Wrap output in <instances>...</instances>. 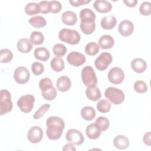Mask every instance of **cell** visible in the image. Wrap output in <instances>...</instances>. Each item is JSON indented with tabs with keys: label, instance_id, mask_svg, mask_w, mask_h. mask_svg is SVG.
Instances as JSON below:
<instances>
[{
	"label": "cell",
	"instance_id": "cell-38",
	"mask_svg": "<svg viewBox=\"0 0 151 151\" xmlns=\"http://www.w3.org/2000/svg\"><path fill=\"white\" fill-rule=\"evenodd\" d=\"M51 106L49 104H44L41 106L34 113L33 116V118L35 120H37L40 119L44 114L49 110Z\"/></svg>",
	"mask_w": 151,
	"mask_h": 151
},
{
	"label": "cell",
	"instance_id": "cell-34",
	"mask_svg": "<svg viewBox=\"0 0 151 151\" xmlns=\"http://www.w3.org/2000/svg\"><path fill=\"white\" fill-rule=\"evenodd\" d=\"M1 58L0 61L1 63H7L10 62L13 58L12 52L6 48H4L1 50Z\"/></svg>",
	"mask_w": 151,
	"mask_h": 151
},
{
	"label": "cell",
	"instance_id": "cell-45",
	"mask_svg": "<svg viewBox=\"0 0 151 151\" xmlns=\"http://www.w3.org/2000/svg\"><path fill=\"white\" fill-rule=\"evenodd\" d=\"M151 136V133L150 132H148L146 133L143 137V141L144 143L147 146H150L151 145V140H150V137Z\"/></svg>",
	"mask_w": 151,
	"mask_h": 151
},
{
	"label": "cell",
	"instance_id": "cell-15",
	"mask_svg": "<svg viewBox=\"0 0 151 151\" xmlns=\"http://www.w3.org/2000/svg\"><path fill=\"white\" fill-rule=\"evenodd\" d=\"M93 7L99 12L107 13L112 9V5L106 0H97L93 3Z\"/></svg>",
	"mask_w": 151,
	"mask_h": 151
},
{
	"label": "cell",
	"instance_id": "cell-36",
	"mask_svg": "<svg viewBox=\"0 0 151 151\" xmlns=\"http://www.w3.org/2000/svg\"><path fill=\"white\" fill-rule=\"evenodd\" d=\"M53 87L54 86L51 80L48 77L42 78L39 82V87L41 92L48 90Z\"/></svg>",
	"mask_w": 151,
	"mask_h": 151
},
{
	"label": "cell",
	"instance_id": "cell-33",
	"mask_svg": "<svg viewBox=\"0 0 151 151\" xmlns=\"http://www.w3.org/2000/svg\"><path fill=\"white\" fill-rule=\"evenodd\" d=\"M101 131H106L109 127L110 123L109 119L103 116H100L95 121L94 123Z\"/></svg>",
	"mask_w": 151,
	"mask_h": 151
},
{
	"label": "cell",
	"instance_id": "cell-5",
	"mask_svg": "<svg viewBox=\"0 0 151 151\" xmlns=\"http://www.w3.org/2000/svg\"><path fill=\"white\" fill-rule=\"evenodd\" d=\"M12 109V103L10 92L6 89L0 91V115L2 116L10 112Z\"/></svg>",
	"mask_w": 151,
	"mask_h": 151
},
{
	"label": "cell",
	"instance_id": "cell-19",
	"mask_svg": "<svg viewBox=\"0 0 151 151\" xmlns=\"http://www.w3.org/2000/svg\"><path fill=\"white\" fill-rule=\"evenodd\" d=\"M18 50L22 53H28L32 48V43L28 38L20 39L17 44Z\"/></svg>",
	"mask_w": 151,
	"mask_h": 151
},
{
	"label": "cell",
	"instance_id": "cell-11",
	"mask_svg": "<svg viewBox=\"0 0 151 151\" xmlns=\"http://www.w3.org/2000/svg\"><path fill=\"white\" fill-rule=\"evenodd\" d=\"M43 137V131L42 129L38 126L31 127L28 132L27 139L31 143H39Z\"/></svg>",
	"mask_w": 151,
	"mask_h": 151
},
{
	"label": "cell",
	"instance_id": "cell-22",
	"mask_svg": "<svg viewBox=\"0 0 151 151\" xmlns=\"http://www.w3.org/2000/svg\"><path fill=\"white\" fill-rule=\"evenodd\" d=\"M86 94L90 100L93 101H97L101 97V91L97 86L87 87L86 90Z\"/></svg>",
	"mask_w": 151,
	"mask_h": 151
},
{
	"label": "cell",
	"instance_id": "cell-26",
	"mask_svg": "<svg viewBox=\"0 0 151 151\" xmlns=\"http://www.w3.org/2000/svg\"><path fill=\"white\" fill-rule=\"evenodd\" d=\"M81 116L85 120L91 121L96 117V111L91 106H85L81 110Z\"/></svg>",
	"mask_w": 151,
	"mask_h": 151
},
{
	"label": "cell",
	"instance_id": "cell-24",
	"mask_svg": "<svg viewBox=\"0 0 151 151\" xmlns=\"http://www.w3.org/2000/svg\"><path fill=\"white\" fill-rule=\"evenodd\" d=\"M101 130L95 123H91L86 127V132L87 137L92 140L98 139L101 134Z\"/></svg>",
	"mask_w": 151,
	"mask_h": 151
},
{
	"label": "cell",
	"instance_id": "cell-14",
	"mask_svg": "<svg viewBox=\"0 0 151 151\" xmlns=\"http://www.w3.org/2000/svg\"><path fill=\"white\" fill-rule=\"evenodd\" d=\"M118 31L121 35L129 37L133 32V24L129 20H123L120 22L118 27Z\"/></svg>",
	"mask_w": 151,
	"mask_h": 151
},
{
	"label": "cell",
	"instance_id": "cell-32",
	"mask_svg": "<svg viewBox=\"0 0 151 151\" xmlns=\"http://www.w3.org/2000/svg\"><path fill=\"white\" fill-rule=\"evenodd\" d=\"M96 107L97 110L99 112L102 113H106L110 110L111 104L108 100L102 99L98 101Z\"/></svg>",
	"mask_w": 151,
	"mask_h": 151
},
{
	"label": "cell",
	"instance_id": "cell-1",
	"mask_svg": "<svg viewBox=\"0 0 151 151\" xmlns=\"http://www.w3.org/2000/svg\"><path fill=\"white\" fill-rule=\"evenodd\" d=\"M46 134L47 137L52 140L59 139L65 128L64 121L57 116H50L46 120Z\"/></svg>",
	"mask_w": 151,
	"mask_h": 151
},
{
	"label": "cell",
	"instance_id": "cell-13",
	"mask_svg": "<svg viewBox=\"0 0 151 151\" xmlns=\"http://www.w3.org/2000/svg\"><path fill=\"white\" fill-rule=\"evenodd\" d=\"M96 14L89 8H84L80 12V18L81 19L80 24H91L95 23Z\"/></svg>",
	"mask_w": 151,
	"mask_h": 151
},
{
	"label": "cell",
	"instance_id": "cell-18",
	"mask_svg": "<svg viewBox=\"0 0 151 151\" xmlns=\"http://www.w3.org/2000/svg\"><path fill=\"white\" fill-rule=\"evenodd\" d=\"M61 19L63 22L67 25L73 26L77 21V17L76 13L71 11H67L63 13Z\"/></svg>",
	"mask_w": 151,
	"mask_h": 151
},
{
	"label": "cell",
	"instance_id": "cell-12",
	"mask_svg": "<svg viewBox=\"0 0 151 151\" xmlns=\"http://www.w3.org/2000/svg\"><path fill=\"white\" fill-rule=\"evenodd\" d=\"M68 63L75 67H79L83 65L86 60L85 55L77 51H72L68 54L67 57Z\"/></svg>",
	"mask_w": 151,
	"mask_h": 151
},
{
	"label": "cell",
	"instance_id": "cell-27",
	"mask_svg": "<svg viewBox=\"0 0 151 151\" xmlns=\"http://www.w3.org/2000/svg\"><path fill=\"white\" fill-rule=\"evenodd\" d=\"M64 61L60 57H55L53 58L50 62L51 68L55 72H60L64 68Z\"/></svg>",
	"mask_w": 151,
	"mask_h": 151
},
{
	"label": "cell",
	"instance_id": "cell-20",
	"mask_svg": "<svg viewBox=\"0 0 151 151\" xmlns=\"http://www.w3.org/2000/svg\"><path fill=\"white\" fill-rule=\"evenodd\" d=\"M129 140L124 135L120 134L116 136L113 140V144L118 149H125L129 146Z\"/></svg>",
	"mask_w": 151,
	"mask_h": 151
},
{
	"label": "cell",
	"instance_id": "cell-37",
	"mask_svg": "<svg viewBox=\"0 0 151 151\" xmlns=\"http://www.w3.org/2000/svg\"><path fill=\"white\" fill-rule=\"evenodd\" d=\"M134 90L138 93H145L147 90V86L145 82L142 80H137L134 83Z\"/></svg>",
	"mask_w": 151,
	"mask_h": 151
},
{
	"label": "cell",
	"instance_id": "cell-7",
	"mask_svg": "<svg viewBox=\"0 0 151 151\" xmlns=\"http://www.w3.org/2000/svg\"><path fill=\"white\" fill-rule=\"evenodd\" d=\"M112 55L110 53L103 52L96 59L94 65L99 71H104L112 62Z\"/></svg>",
	"mask_w": 151,
	"mask_h": 151
},
{
	"label": "cell",
	"instance_id": "cell-25",
	"mask_svg": "<svg viewBox=\"0 0 151 151\" xmlns=\"http://www.w3.org/2000/svg\"><path fill=\"white\" fill-rule=\"evenodd\" d=\"M34 56L37 60L42 61H46L49 59L50 57V54L49 50H47L46 48L40 47H37L34 50Z\"/></svg>",
	"mask_w": 151,
	"mask_h": 151
},
{
	"label": "cell",
	"instance_id": "cell-41",
	"mask_svg": "<svg viewBox=\"0 0 151 151\" xmlns=\"http://www.w3.org/2000/svg\"><path fill=\"white\" fill-rule=\"evenodd\" d=\"M44 70V67L42 64L39 62H34L31 65V71L35 76L41 74Z\"/></svg>",
	"mask_w": 151,
	"mask_h": 151
},
{
	"label": "cell",
	"instance_id": "cell-43",
	"mask_svg": "<svg viewBox=\"0 0 151 151\" xmlns=\"http://www.w3.org/2000/svg\"><path fill=\"white\" fill-rule=\"evenodd\" d=\"M40 7V12L42 14H48L50 12L49 1H43L39 3Z\"/></svg>",
	"mask_w": 151,
	"mask_h": 151
},
{
	"label": "cell",
	"instance_id": "cell-17",
	"mask_svg": "<svg viewBox=\"0 0 151 151\" xmlns=\"http://www.w3.org/2000/svg\"><path fill=\"white\" fill-rule=\"evenodd\" d=\"M130 65L132 70L137 73H143L147 68L146 61L140 58H136L133 59L131 61Z\"/></svg>",
	"mask_w": 151,
	"mask_h": 151
},
{
	"label": "cell",
	"instance_id": "cell-42",
	"mask_svg": "<svg viewBox=\"0 0 151 151\" xmlns=\"http://www.w3.org/2000/svg\"><path fill=\"white\" fill-rule=\"evenodd\" d=\"M140 13L145 16H148L150 14L151 8L149 2H144L139 6Z\"/></svg>",
	"mask_w": 151,
	"mask_h": 151
},
{
	"label": "cell",
	"instance_id": "cell-10",
	"mask_svg": "<svg viewBox=\"0 0 151 151\" xmlns=\"http://www.w3.org/2000/svg\"><path fill=\"white\" fill-rule=\"evenodd\" d=\"M29 72L26 67H19L14 71V78L19 84H24L27 83L29 80Z\"/></svg>",
	"mask_w": 151,
	"mask_h": 151
},
{
	"label": "cell",
	"instance_id": "cell-4",
	"mask_svg": "<svg viewBox=\"0 0 151 151\" xmlns=\"http://www.w3.org/2000/svg\"><path fill=\"white\" fill-rule=\"evenodd\" d=\"M81 77L83 84L87 87L96 86L97 84V78L91 66L87 65L82 69Z\"/></svg>",
	"mask_w": 151,
	"mask_h": 151
},
{
	"label": "cell",
	"instance_id": "cell-6",
	"mask_svg": "<svg viewBox=\"0 0 151 151\" xmlns=\"http://www.w3.org/2000/svg\"><path fill=\"white\" fill-rule=\"evenodd\" d=\"M35 97L31 94L22 96L17 100V104L20 110L24 113H29L34 107Z\"/></svg>",
	"mask_w": 151,
	"mask_h": 151
},
{
	"label": "cell",
	"instance_id": "cell-29",
	"mask_svg": "<svg viewBox=\"0 0 151 151\" xmlns=\"http://www.w3.org/2000/svg\"><path fill=\"white\" fill-rule=\"evenodd\" d=\"M25 12L28 15H33L40 12V7L39 4L36 2H30L25 6Z\"/></svg>",
	"mask_w": 151,
	"mask_h": 151
},
{
	"label": "cell",
	"instance_id": "cell-31",
	"mask_svg": "<svg viewBox=\"0 0 151 151\" xmlns=\"http://www.w3.org/2000/svg\"><path fill=\"white\" fill-rule=\"evenodd\" d=\"M99 50L100 47L97 43L90 42L86 45L85 47V52L88 55L93 56L96 55L99 52Z\"/></svg>",
	"mask_w": 151,
	"mask_h": 151
},
{
	"label": "cell",
	"instance_id": "cell-39",
	"mask_svg": "<svg viewBox=\"0 0 151 151\" xmlns=\"http://www.w3.org/2000/svg\"><path fill=\"white\" fill-rule=\"evenodd\" d=\"M42 96L47 100H54L57 94V90L54 87H52L48 90L41 92Z\"/></svg>",
	"mask_w": 151,
	"mask_h": 151
},
{
	"label": "cell",
	"instance_id": "cell-35",
	"mask_svg": "<svg viewBox=\"0 0 151 151\" xmlns=\"http://www.w3.org/2000/svg\"><path fill=\"white\" fill-rule=\"evenodd\" d=\"M67 48L66 47L62 44H56L54 45L52 48V51L54 54L57 57H61L65 55L67 52Z\"/></svg>",
	"mask_w": 151,
	"mask_h": 151
},
{
	"label": "cell",
	"instance_id": "cell-16",
	"mask_svg": "<svg viewBox=\"0 0 151 151\" xmlns=\"http://www.w3.org/2000/svg\"><path fill=\"white\" fill-rule=\"evenodd\" d=\"M57 89L61 92H65L69 90L71 86V82L70 78L65 76L60 77L56 82Z\"/></svg>",
	"mask_w": 151,
	"mask_h": 151
},
{
	"label": "cell",
	"instance_id": "cell-47",
	"mask_svg": "<svg viewBox=\"0 0 151 151\" xmlns=\"http://www.w3.org/2000/svg\"><path fill=\"white\" fill-rule=\"evenodd\" d=\"M63 151H65V150H71V151L74 150V151H75V150H76V149L74 146L73 144L69 143H67L64 145V146L63 148Z\"/></svg>",
	"mask_w": 151,
	"mask_h": 151
},
{
	"label": "cell",
	"instance_id": "cell-30",
	"mask_svg": "<svg viewBox=\"0 0 151 151\" xmlns=\"http://www.w3.org/2000/svg\"><path fill=\"white\" fill-rule=\"evenodd\" d=\"M30 41L34 45H40L44 41V36L40 31H33L30 35Z\"/></svg>",
	"mask_w": 151,
	"mask_h": 151
},
{
	"label": "cell",
	"instance_id": "cell-21",
	"mask_svg": "<svg viewBox=\"0 0 151 151\" xmlns=\"http://www.w3.org/2000/svg\"><path fill=\"white\" fill-rule=\"evenodd\" d=\"M100 24L104 29H112L116 25L117 19L113 15H107L101 19Z\"/></svg>",
	"mask_w": 151,
	"mask_h": 151
},
{
	"label": "cell",
	"instance_id": "cell-9",
	"mask_svg": "<svg viewBox=\"0 0 151 151\" xmlns=\"http://www.w3.org/2000/svg\"><path fill=\"white\" fill-rule=\"evenodd\" d=\"M107 77L111 83L113 84H119L124 80V73L122 68L114 67L110 70Z\"/></svg>",
	"mask_w": 151,
	"mask_h": 151
},
{
	"label": "cell",
	"instance_id": "cell-3",
	"mask_svg": "<svg viewBox=\"0 0 151 151\" xmlns=\"http://www.w3.org/2000/svg\"><path fill=\"white\" fill-rule=\"evenodd\" d=\"M104 96L108 100L115 105H119L123 103L125 98L123 91L114 87L107 88L104 92Z\"/></svg>",
	"mask_w": 151,
	"mask_h": 151
},
{
	"label": "cell",
	"instance_id": "cell-2",
	"mask_svg": "<svg viewBox=\"0 0 151 151\" xmlns=\"http://www.w3.org/2000/svg\"><path fill=\"white\" fill-rule=\"evenodd\" d=\"M58 38L61 41L67 44L76 45L80 42L81 36L79 32L75 29L63 28L60 31Z\"/></svg>",
	"mask_w": 151,
	"mask_h": 151
},
{
	"label": "cell",
	"instance_id": "cell-40",
	"mask_svg": "<svg viewBox=\"0 0 151 151\" xmlns=\"http://www.w3.org/2000/svg\"><path fill=\"white\" fill-rule=\"evenodd\" d=\"M50 12L52 14L58 13L62 9V5L60 2L58 1H49Z\"/></svg>",
	"mask_w": 151,
	"mask_h": 151
},
{
	"label": "cell",
	"instance_id": "cell-46",
	"mask_svg": "<svg viewBox=\"0 0 151 151\" xmlns=\"http://www.w3.org/2000/svg\"><path fill=\"white\" fill-rule=\"evenodd\" d=\"M123 2L128 7H134L137 5L138 1L137 0H127V1L124 0L123 1Z\"/></svg>",
	"mask_w": 151,
	"mask_h": 151
},
{
	"label": "cell",
	"instance_id": "cell-8",
	"mask_svg": "<svg viewBox=\"0 0 151 151\" xmlns=\"http://www.w3.org/2000/svg\"><path fill=\"white\" fill-rule=\"evenodd\" d=\"M66 140L74 145H81L84 140L83 134L79 130L75 129H69L65 134Z\"/></svg>",
	"mask_w": 151,
	"mask_h": 151
},
{
	"label": "cell",
	"instance_id": "cell-44",
	"mask_svg": "<svg viewBox=\"0 0 151 151\" xmlns=\"http://www.w3.org/2000/svg\"><path fill=\"white\" fill-rule=\"evenodd\" d=\"M91 2V0H70V4L73 6H80Z\"/></svg>",
	"mask_w": 151,
	"mask_h": 151
},
{
	"label": "cell",
	"instance_id": "cell-23",
	"mask_svg": "<svg viewBox=\"0 0 151 151\" xmlns=\"http://www.w3.org/2000/svg\"><path fill=\"white\" fill-rule=\"evenodd\" d=\"M98 43L101 49H110L113 47L114 40L110 35H103L99 38Z\"/></svg>",
	"mask_w": 151,
	"mask_h": 151
},
{
	"label": "cell",
	"instance_id": "cell-28",
	"mask_svg": "<svg viewBox=\"0 0 151 151\" xmlns=\"http://www.w3.org/2000/svg\"><path fill=\"white\" fill-rule=\"evenodd\" d=\"M29 22L31 24V25L38 28L44 27L47 24V22L45 18L40 15L35 16L31 18L29 20Z\"/></svg>",
	"mask_w": 151,
	"mask_h": 151
}]
</instances>
